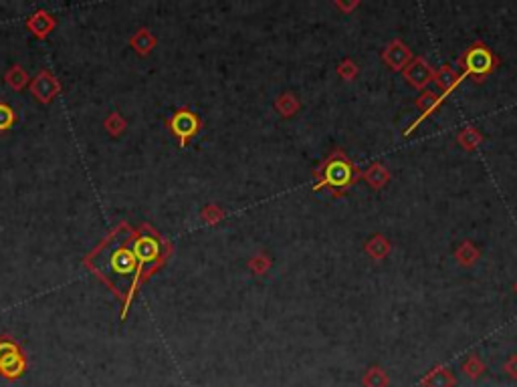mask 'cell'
<instances>
[{"mask_svg": "<svg viewBox=\"0 0 517 387\" xmlns=\"http://www.w3.org/2000/svg\"><path fill=\"white\" fill-rule=\"evenodd\" d=\"M95 269L111 282V286L117 288V292L123 295L128 292V284L132 286V279L138 271L136 250L128 240L115 236L95 254Z\"/></svg>", "mask_w": 517, "mask_h": 387, "instance_id": "6da1fadb", "label": "cell"}, {"mask_svg": "<svg viewBox=\"0 0 517 387\" xmlns=\"http://www.w3.org/2000/svg\"><path fill=\"white\" fill-rule=\"evenodd\" d=\"M317 177H320L317 188L330 186L335 192H341L344 188H348V186H352V184L356 182L358 172H356V168L350 164L348 158H344L339 151H335L332 158L320 168Z\"/></svg>", "mask_w": 517, "mask_h": 387, "instance_id": "7a4b0ae2", "label": "cell"}, {"mask_svg": "<svg viewBox=\"0 0 517 387\" xmlns=\"http://www.w3.org/2000/svg\"><path fill=\"white\" fill-rule=\"evenodd\" d=\"M463 65H465V75L479 77V75H487L489 71L495 67V59L483 45H477V47L467 51V55L463 57Z\"/></svg>", "mask_w": 517, "mask_h": 387, "instance_id": "3957f363", "label": "cell"}, {"mask_svg": "<svg viewBox=\"0 0 517 387\" xmlns=\"http://www.w3.org/2000/svg\"><path fill=\"white\" fill-rule=\"evenodd\" d=\"M25 369V357L21 355L19 347L8 341L0 343V373L6 379H16Z\"/></svg>", "mask_w": 517, "mask_h": 387, "instance_id": "277c9868", "label": "cell"}, {"mask_svg": "<svg viewBox=\"0 0 517 387\" xmlns=\"http://www.w3.org/2000/svg\"><path fill=\"white\" fill-rule=\"evenodd\" d=\"M405 77H407V81L412 87L422 89V87L429 85V81H433V71L426 65L424 59H414V61L408 63V67L405 69Z\"/></svg>", "mask_w": 517, "mask_h": 387, "instance_id": "5b68a950", "label": "cell"}, {"mask_svg": "<svg viewBox=\"0 0 517 387\" xmlns=\"http://www.w3.org/2000/svg\"><path fill=\"white\" fill-rule=\"evenodd\" d=\"M384 61L392 67V69H402L412 61V55L408 51L407 45H402L400 40H392L386 51H384Z\"/></svg>", "mask_w": 517, "mask_h": 387, "instance_id": "8992f818", "label": "cell"}, {"mask_svg": "<svg viewBox=\"0 0 517 387\" xmlns=\"http://www.w3.org/2000/svg\"><path fill=\"white\" fill-rule=\"evenodd\" d=\"M172 127H174V132L180 136V140L182 143L186 141V138H190L194 132H196V127H198V121H196V117L190 113V111H180L176 117H174V121H172Z\"/></svg>", "mask_w": 517, "mask_h": 387, "instance_id": "52a82bcc", "label": "cell"}, {"mask_svg": "<svg viewBox=\"0 0 517 387\" xmlns=\"http://www.w3.org/2000/svg\"><path fill=\"white\" fill-rule=\"evenodd\" d=\"M424 387H453L455 386V377L446 367H435L424 379H422Z\"/></svg>", "mask_w": 517, "mask_h": 387, "instance_id": "ba28073f", "label": "cell"}, {"mask_svg": "<svg viewBox=\"0 0 517 387\" xmlns=\"http://www.w3.org/2000/svg\"><path fill=\"white\" fill-rule=\"evenodd\" d=\"M433 79L439 83V87L443 89L444 93H448V91H450V89H453V87H455V85L463 79V77H459L455 71L448 69V67H443V69H439L435 75H433Z\"/></svg>", "mask_w": 517, "mask_h": 387, "instance_id": "9c48e42d", "label": "cell"}, {"mask_svg": "<svg viewBox=\"0 0 517 387\" xmlns=\"http://www.w3.org/2000/svg\"><path fill=\"white\" fill-rule=\"evenodd\" d=\"M362 384L366 387H388V375L382 367H370L362 379Z\"/></svg>", "mask_w": 517, "mask_h": 387, "instance_id": "30bf717a", "label": "cell"}, {"mask_svg": "<svg viewBox=\"0 0 517 387\" xmlns=\"http://www.w3.org/2000/svg\"><path fill=\"white\" fill-rule=\"evenodd\" d=\"M439 105H441V97L437 93H433V91H424L418 97V109L422 111V117L429 115V113H433Z\"/></svg>", "mask_w": 517, "mask_h": 387, "instance_id": "8fae6325", "label": "cell"}, {"mask_svg": "<svg viewBox=\"0 0 517 387\" xmlns=\"http://www.w3.org/2000/svg\"><path fill=\"white\" fill-rule=\"evenodd\" d=\"M388 172H386V168L384 166H380V164H374L372 168H370L368 172H366V179H368L370 184L374 186V188H380V186H384L386 182H388Z\"/></svg>", "mask_w": 517, "mask_h": 387, "instance_id": "7c38bea8", "label": "cell"}, {"mask_svg": "<svg viewBox=\"0 0 517 387\" xmlns=\"http://www.w3.org/2000/svg\"><path fill=\"white\" fill-rule=\"evenodd\" d=\"M366 250H368V254H372L374 258H384L388 254V250H390V245L386 242V238L374 236L368 245H366Z\"/></svg>", "mask_w": 517, "mask_h": 387, "instance_id": "4fadbf2b", "label": "cell"}, {"mask_svg": "<svg viewBox=\"0 0 517 387\" xmlns=\"http://www.w3.org/2000/svg\"><path fill=\"white\" fill-rule=\"evenodd\" d=\"M277 109L281 111V115H293L297 109H299V101L296 99V95H291V93H285V95H281L279 99H277Z\"/></svg>", "mask_w": 517, "mask_h": 387, "instance_id": "5bb4252c", "label": "cell"}, {"mask_svg": "<svg viewBox=\"0 0 517 387\" xmlns=\"http://www.w3.org/2000/svg\"><path fill=\"white\" fill-rule=\"evenodd\" d=\"M477 256H479V252L473 248L471 242H465L463 247L457 250V258H459V262H461V264H471V262H475V260H477Z\"/></svg>", "mask_w": 517, "mask_h": 387, "instance_id": "9a60e30c", "label": "cell"}, {"mask_svg": "<svg viewBox=\"0 0 517 387\" xmlns=\"http://www.w3.org/2000/svg\"><path fill=\"white\" fill-rule=\"evenodd\" d=\"M463 371H465L469 377L477 379L481 373L485 371V365H483V361L477 359V357H469V359L465 361V365H463Z\"/></svg>", "mask_w": 517, "mask_h": 387, "instance_id": "2e32d148", "label": "cell"}, {"mask_svg": "<svg viewBox=\"0 0 517 387\" xmlns=\"http://www.w3.org/2000/svg\"><path fill=\"white\" fill-rule=\"evenodd\" d=\"M479 141H481L479 132H475L473 127H467V129L459 136V143H461L463 147H467V149H473Z\"/></svg>", "mask_w": 517, "mask_h": 387, "instance_id": "e0dca14e", "label": "cell"}, {"mask_svg": "<svg viewBox=\"0 0 517 387\" xmlns=\"http://www.w3.org/2000/svg\"><path fill=\"white\" fill-rule=\"evenodd\" d=\"M251 269H253L257 275H263V273L269 269V258L263 256V254H258V256H255V258L251 260Z\"/></svg>", "mask_w": 517, "mask_h": 387, "instance_id": "ac0fdd59", "label": "cell"}, {"mask_svg": "<svg viewBox=\"0 0 517 387\" xmlns=\"http://www.w3.org/2000/svg\"><path fill=\"white\" fill-rule=\"evenodd\" d=\"M339 75L344 77V79H354L356 77V67H354V63L352 61H344L341 63V67H339Z\"/></svg>", "mask_w": 517, "mask_h": 387, "instance_id": "d6986e66", "label": "cell"}, {"mask_svg": "<svg viewBox=\"0 0 517 387\" xmlns=\"http://www.w3.org/2000/svg\"><path fill=\"white\" fill-rule=\"evenodd\" d=\"M10 121H12V113H10V109H8L6 105H0V129H2V127H6Z\"/></svg>", "mask_w": 517, "mask_h": 387, "instance_id": "ffe728a7", "label": "cell"}, {"mask_svg": "<svg viewBox=\"0 0 517 387\" xmlns=\"http://www.w3.org/2000/svg\"><path fill=\"white\" fill-rule=\"evenodd\" d=\"M505 371H507L512 377H516L517 379V355H514V357L505 363Z\"/></svg>", "mask_w": 517, "mask_h": 387, "instance_id": "44dd1931", "label": "cell"}]
</instances>
